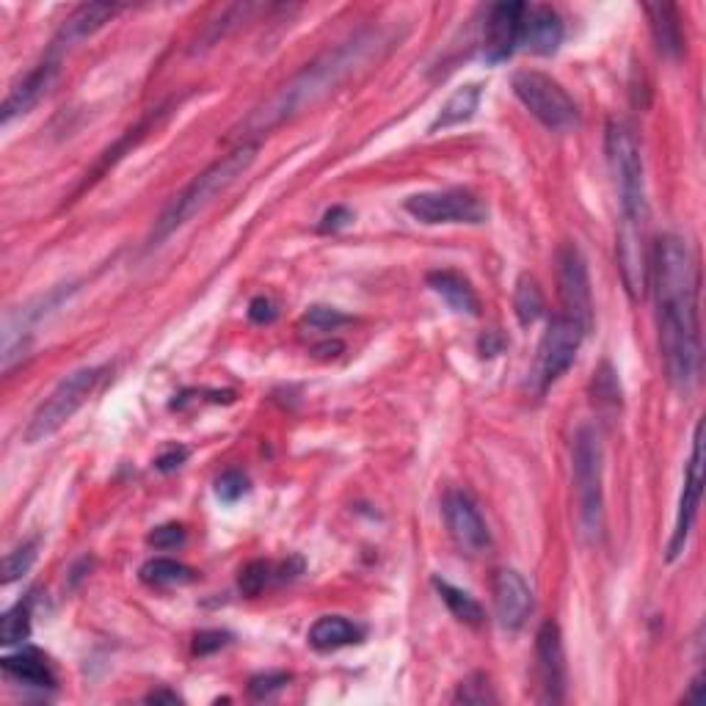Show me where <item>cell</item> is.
<instances>
[{
  "label": "cell",
  "instance_id": "obj_39",
  "mask_svg": "<svg viewBox=\"0 0 706 706\" xmlns=\"http://www.w3.org/2000/svg\"><path fill=\"white\" fill-rule=\"evenodd\" d=\"M185 458H188V450H185V447H172L169 453H164V456L155 461V467H158L160 473H169V469H177Z\"/></svg>",
  "mask_w": 706,
  "mask_h": 706
},
{
  "label": "cell",
  "instance_id": "obj_6",
  "mask_svg": "<svg viewBox=\"0 0 706 706\" xmlns=\"http://www.w3.org/2000/svg\"><path fill=\"white\" fill-rule=\"evenodd\" d=\"M100 378H103V367H81L75 373L64 375L55 384V390L39 403L33 417L28 419L25 434H22L28 445H39V442L50 439L55 430L64 428L75 417L77 408L89 401V395L97 390Z\"/></svg>",
  "mask_w": 706,
  "mask_h": 706
},
{
  "label": "cell",
  "instance_id": "obj_19",
  "mask_svg": "<svg viewBox=\"0 0 706 706\" xmlns=\"http://www.w3.org/2000/svg\"><path fill=\"white\" fill-rule=\"evenodd\" d=\"M122 11V6L116 3H83L61 22L59 33L53 39V55L61 53V50L72 48V44L83 42L86 37L97 33L105 22L114 20L116 14Z\"/></svg>",
  "mask_w": 706,
  "mask_h": 706
},
{
  "label": "cell",
  "instance_id": "obj_11",
  "mask_svg": "<svg viewBox=\"0 0 706 706\" xmlns=\"http://www.w3.org/2000/svg\"><path fill=\"white\" fill-rule=\"evenodd\" d=\"M702 491H704V423L696 425L693 430V450L687 458L685 469V489H682L679 511H676L674 536L668 543V560H676L687 547L693 525L698 519V508H702Z\"/></svg>",
  "mask_w": 706,
  "mask_h": 706
},
{
  "label": "cell",
  "instance_id": "obj_14",
  "mask_svg": "<svg viewBox=\"0 0 706 706\" xmlns=\"http://www.w3.org/2000/svg\"><path fill=\"white\" fill-rule=\"evenodd\" d=\"M442 511H445L447 530H450L453 541H456L458 547L467 549L469 554H478L489 549L491 543L489 528H486L484 517H480L473 497L464 495V491H450V495L445 497Z\"/></svg>",
  "mask_w": 706,
  "mask_h": 706
},
{
  "label": "cell",
  "instance_id": "obj_35",
  "mask_svg": "<svg viewBox=\"0 0 706 706\" xmlns=\"http://www.w3.org/2000/svg\"><path fill=\"white\" fill-rule=\"evenodd\" d=\"M288 682H290V676L279 674V671L277 674H260L249 682V696L257 698V702H262V698H271L273 693L282 691Z\"/></svg>",
  "mask_w": 706,
  "mask_h": 706
},
{
  "label": "cell",
  "instance_id": "obj_38",
  "mask_svg": "<svg viewBox=\"0 0 706 706\" xmlns=\"http://www.w3.org/2000/svg\"><path fill=\"white\" fill-rule=\"evenodd\" d=\"M249 318L255 323H271L277 318V304L271 299H266V295H260V299L251 301Z\"/></svg>",
  "mask_w": 706,
  "mask_h": 706
},
{
  "label": "cell",
  "instance_id": "obj_36",
  "mask_svg": "<svg viewBox=\"0 0 706 706\" xmlns=\"http://www.w3.org/2000/svg\"><path fill=\"white\" fill-rule=\"evenodd\" d=\"M147 541H149V547H155V549H175L185 541V530H183V525H164V528L149 532Z\"/></svg>",
  "mask_w": 706,
  "mask_h": 706
},
{
  "label": "cell",
  "instance_id": "obj_9",
  "mask_svg": "<svg viewBox=\"0 0 706 706\" xmlns=\"http://www.w3.org/2000/svg\"><path fill=\"white\" fill-rule=\"evenodd\" d=\"M406 212L419 224H484L489 218V207L480 196L469 190H425L406 199Z\"/></svg>",
  "mask_w": 706,
  "mask_h": 706
},
{
  "label": "cell",
  "instance_id": "obj_21",
  "mask_svg": "<svg viewBox=\"0 0 706 706\" xmlns=\"http://www.w3.org/2000/svg\"><path fill=\"white\" fill-rule=\"evenodd\" d=\"M428 288L434 290L436 295L447 301V307L461 315L478 318L480 315V299L473 290V284L456 271H430L428 273Z\"/></svg>",
  "mask_w": 706,
  "mask_h": 706
},
{
  "label": "cell",
  "instance_id": "obj_33",
  "mask_svg": "<svg viewBox=\"0 0 706 706\" xmlns=\"http://www.w3.org/2000/svg\"><path fill=\"white\" fill-rule=\"evenodd\" d=\"M249 491V480L238 469H229L216 480V495L221 502H238Z\"/></svg>",
  "mask_w": 706,
  "mask_h": 706
},
{
  "label": "cell",
  "instance_id": "obj_26",
  "mask_svg": "<svg viewBox=\"0 0 706 706\" xmlns=\"http://www.w3.org/2000/svg\"><path fill=\"white\" fill-rule=\"evenodd\" d=\"M142 580L155 588L185 585V582L194 580V571L172 558H153L142 565Z\"/></svg>",
  "mask_w": 706,
  "mask_h": 706
},
{
  "label": "cell",
  "instance_id": "obj_20",
  "mask_svg": "<svg viewBox=\"0 0 706 706\" xmlns=\"http://www.w3.org/2000/svg\"><path fill=\"white\" fill-rule=\"evenodd\" d=\"M652 25V37L657 50L665 59H679L685 53V31H682V17L674 3H648L643 6Z\"/></svg>",
  "mask_w": 706,
  "mask_h": 706
},
{
  "label": "cell",
  "instance_id": "obj_30",
  "mask_svg": "<svg viewBox=\"0 0 706 706\" xmlns=\"http://www.w3.org/2000/svg\"><path fill=\"white\" fill-rule=\"evenodd\" d=\"M37 560V541H25L17 549H11L3 560V585H11L14 580L25 577Z\"/></svg>",
  "mask_w": 706,
  "mask_h": 706
},
{
  "label": "cell",
  "instance_id": "obj_32",
  "mask_svg": "<svg viewBox=\"0 0 706 706\" xmlns=\"http://www.w3.org/2000/svg\"><path fill=\"white\" fill-rule=\"evenodd\" d=\"M593 397L599 403H608V406H621V384L615 370L608 362L593 373Z\"/></svg>",
  "mask_w": 706,
  "mask_h": 706
},
{
  "label": "cell",
  "instance_id": "obj_29",
  "mask_svg": "<svg viewBox=\"0 0 706 706\" xmlns=\"http://www.w3.org/2000/svg\"><path fill=\"white\" fill-rule=\"evenodd\" d=\"M273 580H277L273 563H268V560H251V563L240 571V591H243L246 596H260Z\"/></svg>",
  "mask_w": 706,
  "mask_h": 706
},
{
  "label": "cell",
  "instance_id": "obj_2",
  "mask_svg": "<svg viewBox=\"0 0 706 706\" xmlns=\"http://www.w3.org/2000/svg\"><path fill=\"white\" fill-rule=\"evenodd\" d=\"M390 48V33H384L381 28H364V31L345 39L334 50H326L323 55H318L299 75L290 77L273 97H268L260 108L251 111V116H246V122L238 127L235 138H240L246 144L251 136H262V133L273 131L282 122L315 108L329 94L338 92L343 83H349L353 75L370 70V64L378 61Z\"/></svg>",
  "mask_w": 706,
  "mask_h": 706
},
{
  "label": "cell",
  "instance_id": "obj_41",
  "mask_svg": "<svg viewBox=\"0 0 706 706\" xmlns=\"http://www.w3.org/2000/svg\"><path fill=\"white\" fill-rule=\"evenodd\" d=\"M704 702V676H696L691 685V693L685 696V704H702Z\"/></svg>",
  "mask_w": 706,
  "mask_h": 706
},
{
  "label": "cell",
  "instance_id": "obj_40",
  "mask_svg": "<svg viewBox=\"0 0 706 706\" xmlns=\"http://www.w3.org/2000/svg\"><path fill=\"white\" fill-rule=\"evenodd\" d=\"M349 221H351V210H345V207H334V210H329L326 216H323L321 229L323 232H329V229H340Z\"/></svg>",
  "mask_w": 706,
  "mask_h": 706
},
{
  "label": "cell",
  "instance_id": "obj_12",
  "mask_svg": "<svg viewBox=\"0 0 706 706\" xmlns=\"http://www.w3.org/2000/svg\"><path fill=\"white\" fill-rule=\"evenodd\" d=\"M615 251H619V271L621 279H624L626 293L632 299H643L648 290V268H652V255H648L646 246V224L621 221Z\"/></svg>",
  "mask_w": 706,
  "mask_h": 706
},
{
  "label": "cell",
  "instance_id": "obj_5",
  "mask_svg": "<svg viewBox=\"0 0 706 706\" xmlns=\"http://www.w3.org/2000/svg\"><path fill=\"white\" fill-rule=\"evenodd\" d=\"M571 475H574V502L577 525L588 541H599L604 530V489H602V445L593 428H580L574 436V456H571Z\"/></svg>",
  "mask_w": 706,
  "mask_h": 706
},
{
  "label": "cell",
  "instance_id": "obj_22",
  "mask_svg": "<svg viewBox=\"0 0 706 706\" xmlns=\"http://www.w3.org/2000/svg\"><path fill=\"white\" fill-rule=\"evenodd\" d=\"M362 637V626H356L353 621L345 619V615H323V619H318L315 624L310 626L307 641H310V646L318 648V652H338V648L353 646V643H359Z\"/></svg>",
  "mask_w": 706,
  "mask_h": 706
},
{
  "label": "cell",
  "instance_id": "obj_18",
  "mask_svg": "<svg viewBox=\"0 0 706 706\" xmlns=\"http://www.w3.org/2000/svg\"><path fill=\"white\" fill-rule=\"evenodd\" d=\"M525 3H497L491 6L486 20V59L506 61L519 50V31H522Z\"/></svg>",
  "mask_w": 706,
  "mask_h": 706
},
{
  "label": "cell",
  "instance_id": "obj_16",
  "mask_svg": "<svg viewBox=\"0 0 706 706\" xmlns=\"http://www.w3.org/2000/svg\"><path fill=\"white\" fill-rule=\"evenodd\" d=\"M495 613L502 630H522L532 613V591L525 577L513 569H500L495 574Z\"/></svg>",
  "mask_w": 706,
  "mask_h": 706
},
{
  "label": "cell",
  "instance_id": "obj_25",
  "mask_svg": "<svg viewBox=\"0 0 706 706\" xmlns=\"http://www.w3.org/2000/svg\"><path fill=\"white\" fill-rule=\"evenodd\" d=\"M434 588L439 591V599L447 604V610H450L461 624H469V626L484 624V608L478 604V599L469 596V593L461 591V588L450 585L447 580H434Z\"/></svg>",
  "mask_w": 706,
  "mask_h": 706
},
{
  "label": "cell",
  "instance_id": "obj_37",
  "mask_svg": "<svg viewBox=\"0 0 706 706\" xmlns=\"http://www.w3.org/2000/svg\"><path fill=\"white\" fill-rule=\"evenodd\" d=\"M227 632H199L194 641V652L196 654H210L216 652V648L227 646Z\"/></svg>",
  "mask_w": 706,
  "mask_h": 706
},
{
  "label": "cell",
  "instance_id": "obj_24",
  "mask_svg": "<svg viewBox=\"0 0 706 706\" xmlns=\"http://www.w3.org/2000/svg\"><path fill=\"white\" fill-rule=\"evenodd\" d=\"M480 105V86L478 83H467V86L456 89V92L447 97V103L442 105L439 116L434 120L430 125V133H439V131H450V127L464 125L475 116Z\"/></svg>",
  "mask_w": 706,
  "mask_h": 706
},
{
  "label": "cell",
  "instance_id": "obj_31",
  "mask_svg": "<svg viewBox=\"0 0 706 706\" xmlns=\"http://www.w3.org/2000/svg\"><path fill=\"white\" fill-rule=\"evenodd\" d=\"M453 702L456 704H495L497 696L491 693L489 687V679H486L484 674H473L469 679H464L461 685H458L456 696H453Z\"/></svg>",
  "mask_w": 706,
  "mask_h": 706
},
{
  "label": "cell",
  "instance_id": "obj_27",
  "mask_svg": "<svg viewBox=\"0 0 706 706\" xmlns=\"http://www.w3.org/2000/svg\"><path fill=\"white\" fill-rule=\"evenodd\" d=\"M513 312H517L522 326H532L543 312V293L530 273L519 277L517 290H513Z\"/></svg>",
  "mask_w": 706,
  "mask_h": 706
},
{
  "label": "cell",
  "instance_id": "obj_4",
  "mask_svg": "<svg viewBox=\"0 0 706 706\" xmlns=\"http://www.w3.org/2000/svg\"><path fill=\"white\" fill-rule=\"evenodd\" d=\"M604 149H608V164L615 179V194L621 205V221H648L646 205V172H643V155L637 147V138L632 136L624 122H608L604 133Z\"/></svg>",
  "mask_w": 706,
  "mask_h": 706
},
{
  "label": "cell",
  "instance_id": "obj_8",
  "mask_svg": "<svg viewBox=\"0 0 706 706\" xmlns=\"http://www.w3.org/2000/svg\"><path fill=\"white\" fill-rule=\"evenodd\" d=\"M582 338H585V329L577 321H571V318L558 315L549 321L547 332H543L541 343H538L536 364H532L530 373L538 392H543L549 384H554V381L574 364Z\"/></svg>",
  "mask_w": 706,
  "mask_h": 706
},
{
  "label": "cell",
  "instance_id": "obj_3",
  "mask_svg": "<svg viewBox=\"0 0 706 706\" xmlns=\"http://www.w3.org/2000/svg\"><path fill=\"white\" fill-rule=\"evenodd\" d=\"M257 158V144L246 142L238 149H232L229 155H224L221 160H216L212 166H207L199 177L190 179L175 199L166 205V210L160 212L158 221H155L153 235H149V246L164 243L169 235H175L177 229H183L185 224L194 216H199L205 207H210L216 201V196H221L229 185L238 183L240 177L249 172V166Z\"/></svg>",
  "mask_w": 706,
  "mask_h": 706
},
{
  "label": "cell",
  "instance_id": "obj_28",
  "mask_svg": "<svg viewBox=\"0 0 706 706\" xmlns=\"http://www.w3.org/2000/svg\"><path fill=\"white\" fill-rule=\"evenodd\" d=\"M28 637H31V613H28V604L20 602L3 613V621H0V643L3 646H20Z\"/></svg>",
  "mask_w": 706,
  "mask_h": 706
},
{
  "label": "cell",
  "instance_id": "obj_23",
  "mask_svg": "<svg viewBox=\"0 0 706 706\" xmlns=\"http://www.w3.org/2000/svg\"><path fill=\"white\" fill-rule=\"evenodd\" d=\"M3 665V674L11 676V679L22 682L28 687H53L55 676L50 671L48 660L37 652V648H25L20 654H11V657L0 660Z\"/></svg>",
  "mask_w": 706,
  "mask_h": 706
},
{
  "label": "cell",
  "instance_id": "obj_13",
  "mask_svg": "<svg viewBox=\"0 0 706 706\" xmlns=\"http://www.w3.org/2000/svg\"><path fill=\"white\" fill-rule=\"evenodd\" d=\"M536 674L541 682V702L560 704L565 698L563 635L554 621H543L536 635Z\"/></svg>",
  "mask_w": 706,
  "mask_h": 706
},
{
  "label": "cell",
  "instance_id": "obj_15",
  "mask_svg": "<svg viewBox=\"0 0 706 706\" xmlns=\"http://www.w3.org/2000/svg\"><path fill=\"white\" fill-rule=\"evenodd\" d=\"M59 55H48V59L39 61L22 81H17L14 86H11V92L6 94L3 100V108H0L3 125H9L17 116H25L28 111L50 92V86H53L55 77H59Z\"/></svg>",
  "mask_w": 706,
  "mask_h": 706
},
{
  "label": "cell",
  "instance_id": "obj_42",
  "mask_svg": "<svg viewBox=\"0 0 706 706\" xmlns=\"http://www.w3.org/2000/svg\"><path fill=\"white\" fill-rule=\"evenodd\" d=\"M147 702L149 704H179L183 698H179L177 693H172V691H155V693H149Z\"/></svg>",
  "mask_w": 706,
  "mask_h": 706
},
{
  "label": "cell",
  "instance_id": "obj_17",
  "mask_svg": "<svg viewBox=\"0 0 706 706\" xmlns=\"http://www.w3.org/2000/svg\"><path fill=\"white\" fill-rule=\"evenodd\" d=\"M563 42V20L552 6L525 3L522 31H519V50L536 55H552Z\"/></svg>",
  "mask_w": 706,
  "mask_h": 706
},
{
  "label": "cell",
  "instance_id": "obj_34",
  "mask_svg": "<svg viewBox=\"0 0 706 706\" xmlns=\"http://www.w3.org/2000/svg\"><path fill=\"white\" fill-rule=\"evenodd\" d=\"M304 323H310L318 332H329V329H338L343 326V323H349V315H343V312L334 310V307H312L304 315Z\"/></svg>",
  "mask_w": 706,
  "mask_h": 706
},
{
  "label": "cell",
  "instance_id": "obj_7",
  "mask_svg": "<svg viewBox=\"0 0 706 706\" xmlns=\"http://www.w3.org/2000/svg\"><path fill=\"white\" fill-rule=\"evenodd\" d=\"M519 103L549 131H569L577 125V105L558 81L536 70H522L511 81Z\"/></svg>",
  "mask_w": 706,
  "mask_h": 706
},
{
  "label": "cell",
  "instance_id": "obj_1",
  "mask_svg": "<svg viewBox=\"0 0 706 706\" xmlns=\"http://www.w3.org/2000/svg\"><path fill=\"white\" fill-rule=\"evenodd\" d=\"M660 321V353L676 390H691L702 370L698 332V262L682 235H663L652 251Z\"/></svg>",
  "mask_w": 706,
  "mask_h": 706
},
{
  "label": "cell",
  "instance_id": "obj_10",
  "mask_svg": "<svg viewBox=\"0 0 706 706\" xmlns=\"http://www.w3.org/2000/svg\"><path fill=\"white\" fill-rule=\"evenodd\" d=\"M558 284L560 301H563V315L580 323L588 332L593 323V293L591 277H588V262L577 243H565L558 251Z\"/></svg>",
  "mask_w": 706,
  "mask_h": 706
}]
</instances>
